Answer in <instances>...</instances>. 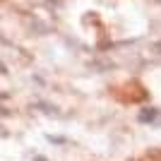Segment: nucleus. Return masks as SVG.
I'll return each mask as SVG.
<instances>
[]
</instances>
